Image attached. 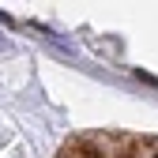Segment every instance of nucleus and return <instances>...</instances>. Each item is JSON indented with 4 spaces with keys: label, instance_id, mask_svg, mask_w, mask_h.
I'll return each mask as SVG.
<instances>
[{
    "label": "nucleus",
    "instance_id": "nucleus-1",
    "mask_svg": "<svg viewBox=\"0 0 158 158\" xmlns=\"http://www.w3.org/2000/svg\"><path fill=\"white\" fill-rule=\"evenodd\" d=\"M56 158H158V135L121 128L79 132L56 151Z\"/></svg>",
    "mask_w": 158,
    "mask_h": 158
}]
</instances>
